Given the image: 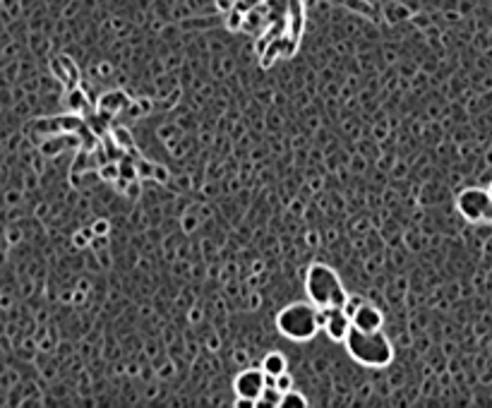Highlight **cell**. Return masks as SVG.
Returning a JSON list of instances; mask_svg holds the SVG:
<instances>
[{
	"mask_svg": "<svg viewBox=\"0 0 492 408\" xmlns=\"http://www.w3.org/2000/svg\"><path fill=\"white\" fill-rule=\"evenodd\" d=\"M240 27H243V13L233 8L229 13V29H240Z\"/></svg>",
	"mask_w": 492,
	"mask_h": 408,
	"instance_id": "ffe728a7",
	"label": "cell"
},
{
	"mask_svg": "<svg viewBox=\"0 0 492 408\" xmlns=\"http://www.w3.org/2000/svg\"><path fill=\"white\" fill-rule=\"evenodd\" d=\"M305 296L317 308L324 310H344L348 301V291L344 281L329 264L312 262L305 271Z\"/></svg>",
	"mask_w": 492,
	"mask_h": 408,
	"instance_id": "7a4b0ae2",
	"label": "cell"
},
{
	"mask_svg": "<svg viewBox=\"0 0 492 408\" xmlns=\"http://www.w3.org/2000/svg\"><path fill=\"white\" fill-rule=\"evenodd\" d=\"M332 310L317 308L312 301H293L277 315V329L293 344H307L322 331Z\"/></svg>",
	"mask_w": 492,
	"mask_h": 408,
	"instance_id": "6da1fadb",
	"label": "cell"
},
{
	"mask_svg": "<svg viewBox=\"0 0 492 408\" xmlns=\"http://www.w3.org/2000/svg\"><path fill=\"white\" fill-rule=\"evenodd\" d=\"M302 29V3L300 0H291V36L300 39Z\"/></svg>",
	"mask_w": 492,
	"mask_h": 408,
	"instance_id": "8fae6325",
	"label": "cell"
},
{
	"mask_svg": "<svg viewBox=\"0 0 492 408\" xmlns=\"http://www.w3.org/2000/svg\"><path fill=\"white\" fill-rule=\"evenodd\" d=\"M348 10H353V13H360L365 15V17H375V8H372L367 0H341Z\"/></svg>",
	"mask_w": 492,
	"mask_h": 408,
	"instance_id": "5bb4252c",
	"label": "cell"
},
{
	"mask_svg": "<svg viewBox=\"0 0 492 408\" xmlns=\"http://www.w3.org/2000/svg\"><path fill=\"white\" fill-rule=\"evenodd\" d=\"M262 370L267 377H279V375L289 372V361H286L284 353L279 351H272L262 358Z\"/></svg>",
	"mask_w": 492,
	"mask_h": 408,
	"instance_id": "9c48e42d",
	"label": "cell"
},
{
	"mask_svg": "<svg viewBox=\"0 0 492 408\" xmlns=\"http://www.w3.org/2000/svg\"><path fill=\"white\" fill-rule=\"evenodd\" d=\"M492 199L485 188H466L459 192L456 209L468 224H485V214H488Z\"/></svg>",
	"mask_w": 492,
	"mask_h": 408,
	"instance_id": "277c9868",
	"label": "cell"
},
{
	"mask_svg": "<svg viewBox=\"0 0 492 408\" xmlns=\"http://www.w3.org/2000/svg\"><path fill=\"white\" fill-rule=\"evenodd\" d=\"M130 96L125 94L123 89H113V91H106L104 96L99 99V108L104 116H116V113H121L123 108H130Z\"/></svg>",
	"mask_w": 492,
	"mask_h": 408,
	"instance_id": "ba28073f",
	"label": "cell"
},
{
	"mask_svg": "<svg viewBox=\"0 0 492 408\" xmlns=\"http://www.w3.org/2000/svg\"><path fill=\"white\" fill-rule=\"evenodd\" d=\"M121 163V178L123 181H128V183H132V181H137L139 178V173H137V163L134 161H118Z\"/></svg>",
	"mask_w": 492,
	"mask_h": 408,
	"instance_id": "2e32d148",
	"label": "cell"
},
{
	"mask_svg": "<svg viewBox=\"0 0 492 408\" xmlns=\"http://www.w3.org/2000/svg\"><path fill=\"white\" fill-rule=\"evenodd\" d=\"M123 192H125L130 199H137V195H139V183H137V181L128 183V188H125V190H123Z\"/></svg>",
	"mask_w": 492,
	"mask_h": 408,
	"instance_id": "603a6c76",
	"label": "cell"
},
{
	"mask_svg": "<svg viewBox=\"0 0 492 408\" xmlns=\"http://www.w3.org/2000/svg\"><path fill=\"white\" fill-rule=\"evenodd\" d=\"M346 351L363 368H387L394 361V346L387 334L380 331L351 329L346 339Z\"/></svg>",
	"mask_w": 492,
	"mask_h": 408,
	"instance_id": "3957f363",
	"label": "cell"
},
{
	"mask_svg": "<svg viewBox=\"0 0 492 408\" xmlns=\"http://www.w3.org/2000/svg\"><path fill=\"white\" fill-rule=\"evenodd\" d=\"M279 43V56H293L295 48H298V39H293V36H289V39H281L277 41Z\"/></svg>",
	"mask_w": 492,
	"mask_h": 408,
	"instance_id": "e0dca14e",
	"label": "cell"
},
{
	"mask_svg": "<svg viewBox=\"0 0 492 408\" xmlns=\"http://www.w3.org/2000/svg\"><path fill=\"white\" fill-rule=\"evenodd\" d=\"M351 322H353V329L360 331H380L385 326V315H382L380 308L370 305V303H360L358 310L351 315Z\"/></svg>",
	"mask_w": 492,
	"mask_h": 408,
	"instance_id": "8992f818",
	"label": "cell"
},
{
	"mask_svg": "<svg viewBox=\"0 0 492 408\" xmlns=\"http://www.w3.org/2000/svg\"><path fill=\"white\" fill-rule=\"evenodd\" d=\"M488 195H490V199H492V183L488 185Z\"/></svg>",
	"mask_w": 492,
	"mask_h": 408,
	"instance_id": "d4e9b609",
	"label": "cell"
},
{
	"mask_svg": "<svg viewBox=\"0 0 492 408\" xmlns=\"http://www.w3.org/2000/svg\"><path fill=\"white\" fill-rule=\"evenodd\" d=\"M111 137H113V142H118L123 146V149H132V137H130V133L125 128H113L111 130Z\"/></svg>",
	"mask_w": 492,
	"mask_h": 408,
	"instance_id": "9a60e30c",
	"label": "cell"
},
{
	"mask_svg": "<svg viewBox=\"0 0 492 408\" xmlns=\"http://www.w3.org/2000/svg\"><path fill=\"white\" fill-rule=\"evenodd\" d=\"M216 8H219L221 13H231V10L236 8V0H216Z\"/></svg>",
	"mask_w": 492,
	"mask_h": 408,
	"instance_id": "cb8c5ba5",
	"label": "cell"
},
{
	"mask_svg": "<svg viewBox=\"0 0 492 408\" xmlns=\"http://www.w3.org/2000/svg\"><path fill=\"white\" fill-rule=\"evenodd\" d=\"M70 106H72V108H77V111L84 106V94H82V91H79V89L70 91Z\"/></svg>",
	"mask_w": 492,
	"mask_h": 408,
	"instance_id": "44dd1931",
	"label": "cell"
},
{
	"mask_svg": "<svg viewBox=\"0 0 492 408\" xmlns=\"http://www.w3.org/2000/svg\"><path fill=\"white\" fill-rule=\"evenodd\" d=\"M99 176H101V181H106V183H116L118 178H121V163L104 161V166L99 168Z\"/></svg>",
	"mask_w": 492,
	"mask_h": 408,
	"instance_id": "4fadbf2b",
	"label": "cell"
},
{
	"mask_svg": "<svg viewBox=\"0 0 492 408\" xmlns=\"http://www.w3.org/2000/svg\"><path fill=\"white\" fill-rule=\"evenodd\" d=\"M281 391L274 384H267L262 391V396L257 399V408H279L281 406Z\"/></svg>",
	"mask_w": 492,
	"mask_h": 408,
	"instance_id": "30bf717a",
	"label": "cell"
},
{
	"mask_svg": "<svg viewBox=\"0 0 492 408\" xmlns=\"http://www.w3.org/2000/svg\"><path fill=\"white\" fill-rule=\"evenodd\" d=\"M274 387H277L281 394H286L289 389H293V377H291L289 372H284V375H279L277 379H274Z\"/></svg>",
	"mask_w": 492,
	"mask_h": 408,
	"instance_id": "ac0fdd59",
	"label": "cell"
},
{
	"mask_svg": "<svg viewBox=\"0 0 492 408\" xmlns=\"http://www.w3.org/2000/svg\"><path fill=\"white\" fill-rule=\"evenodd\" d=\"M264 387H267V375L262 368H247L243 372H238L233 379V391L236 396H245V399L257 401L262 396Z\"/></svg>",
	"mask_w": 492,
	"mask_h": 408,
	"instance_id": "5b68a950",
	"label": "cell"
},
{
	"mask_svg": "<svg viewBox=\"0 0 492 408\" xmlns=\"http://www.w3.org/2000/svg\"><path fill=\"white\" fill-rule=\"evenodd\" d=\"M134 163H137V173H139V178H151V176H154V166H151L149 161L137 159Z\"/></svg>",
	"mask_w": 492,
	"mask_h": 408,
	"instance_id": "d6986e66",
	"label": "cell"
},
{
	"mask_svg": "<svg viewBox=\"0 0 492 408\" xmlns=\"http://www.w3.org/2000/svg\"><path fill=\"white\" fill-rule=\"evenodd\" d=\"M233 406H236V408H257V401L245 399V396H236Z\"/></svg>",
	"mask_w": 492,
	"mask_h": 408,
	"instance_id": "7402d4cb",
	"label": "cell"
},
{
	"mask_svg": "<svg viewBox=\"0 0 492 408\" xmlns=\"http://www.w3.org/2000/svg\"><path fill=\"white\" fill-rule=\"evenodd\" d=\"M279 408H307V399L295 389H289L284 396H281V406Z\"/></svg>",
	"mask_w": 492,
	"mask_h": 408,
	"instance_id": "7c38bea8",
	"label": "cell"
},
{
	"mask_svg": "<svg viewBox=\"0 0 492 408\" xmlns=\"http://www.w3.org/2000/svg\"><path fill=\"white\" fill-rule=\"evenodd\" d=\"M351 329H353V322H351V317L344 312V310H332L329 317H327V322H324V326H322V331L327 334V339L334 341V344H346Z\"/></svg>",
	"mask_w": 492,
	"mask_h": 408,
	"instance_id": "52a82bcc",
	"label": "cell"
}]
</instances>
